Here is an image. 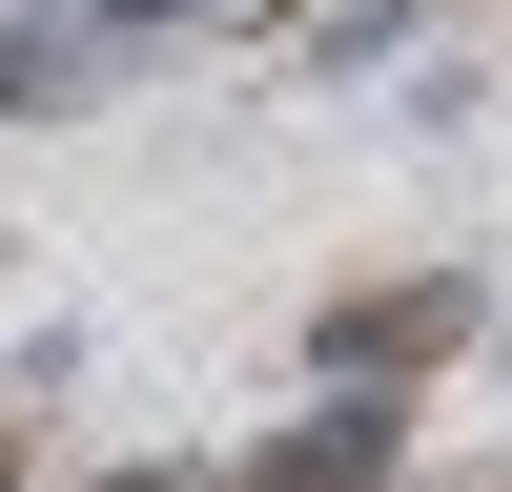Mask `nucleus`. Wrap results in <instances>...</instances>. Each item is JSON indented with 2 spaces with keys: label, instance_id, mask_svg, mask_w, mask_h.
Masks as SVG:
<instances>
[{
  "label": "nucleus",
  "instance_id": "nucleus-1",
  "mask_svg": "<svg viewBox=\"0 0 512 492\" xmlns=\"http://www.w3.org/2000/svg\"><path fill=\"white\" fill-rule=\"evenodd\" d=\"M390 451H410L390 390H328L308 431H267V472H246V492H390Z\"/></svg>",
  "mask_w": 512,
  "mask_h": 492
},
{
  "label": "nucleus",
  "instance_id": "nucleus-3",
  "mask_svg": "<svg viewBox=\"0 0 512 492\" xmlns=\"http://www.w3.org/2000/svg\"><path fill=\"white\" fill-rule=\"evenodd\" d=\"M123 492H164V472H123Z\"/></svg>",
  "mask_w": 512,
  "mask_h": 492
},
{
  "label": "nucleus",
  "instance_id": "nucleus-2",
  "mask_svg": "<svg viewBox=\"0 0 512 492\" xmlns=\"http://www.w3.org/2000/svg\"><path fill=\"white\" fill-rule=\"evenodd\" d=\"M0 103H41V62H21V41H0Z\"/></svg>",
  "mask_w": 512,
  "mask_h": 492
}]
</instances>
